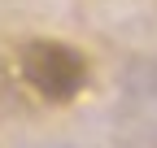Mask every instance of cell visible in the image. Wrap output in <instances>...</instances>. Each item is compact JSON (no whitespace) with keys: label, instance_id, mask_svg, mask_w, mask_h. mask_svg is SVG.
I'll list each match as a JSON object with an SVG mask.
<instances>
[{"label":"cell","instance_id":"1","mask_svg":"<svg viewBox=\"0 0 157 148\" xmlns=\"http://www.w3.org/2000/svg\"><path fill=\"white\" fill-rule=\"evenodd\" d=\"M17 74L39 100L66 105L87 87V57L61 39H31L17 48Z\"/></svg>","mask_w":157,"mask_h":148}]
</instances>
